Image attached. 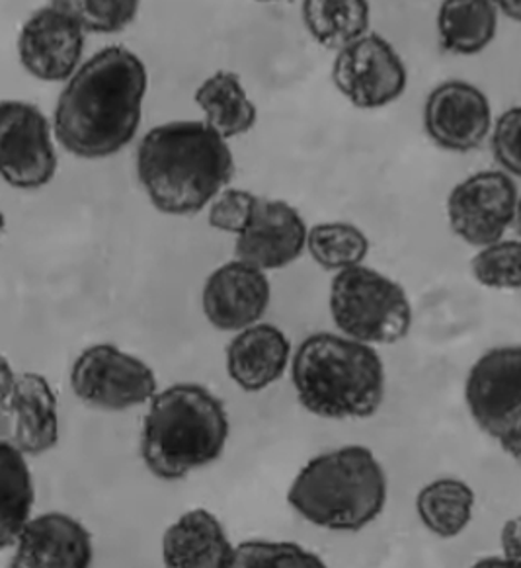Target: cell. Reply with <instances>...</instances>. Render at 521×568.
I'll use <instances>...</instances> for the list:
<instances>
[{"mask_svg": "<svg viewBox=\"0 0 521 568\" xmlns=\"http://www.w3.org/2000/svg\"><path fill=\"white\" fill-rule=\"evenodd\" d=\"M227 438L223 400L204 385L176 383L151 398L141 457L156 479L180 480L217 462Z\"/></svg>", "mask_w": 521, "mask_h": 568, "instance_id": "277c9868", "label": "cell"}, {"mask_svg": "<svg viewBox=\"0 0 521 568\" xmlns=\"http://www.w3.org/2000/svg\"><path fill=\"white\" fill-rule=\"evenodd\" d=\"M71 387L84 405L122 413L155 397L156 377L143 359L115 344H94L76 357Z\"/></svg>", "mask_w": 521, "mask_h": 568, "instance_id": "ba28073f", "label": "cell"}, {"mask_svg": "<svg viewBox=\"0 0 521 568\" xmlns=\"http://www.w3.org/2000/svg\"><path fill=\"white\" fill-rule=\"evenodd\" d=\"M0 549H9L30 521L35 498L25 454L10 442L0 444Z\"/></svg>", "mask_w": 521, "mask_h": 568, "instance_id": "603a6c76", "label": "cell"}, {"mask_svg": "<svg viewBox=\"0 0 521 568\" xmlns=\"http://www.w3.org/2000/svg\"><path fill=\"white\" fill-rule=\"evenodd\" d=\"M235 547L221 521L204 508L186 511L164 531L163 560L171 568H233Z\"/></svg>", "mask_w": 521, "mask_h": 568, "instance_id": "d6986e66", "label": "cell"}, {"mask_svg": "<svg viewBox=\"0 0 521 568\" xmlns=\"http://www.w3.org/2000/svg\"><path fill=\"white\" fill-rule=\"evenodd\" d=\"M330 315L346 336L366 344H397L412 326V305L402 285L361 264L336 274Z\"/></svg>", "mask_w": 521, "mask_h": 568, "instance_id": "8992f818", "label": "cell"}, {"mask_svg": "<svg viewBox=\"0 0 521 568\" xmlns=\"http://www.w3.org/2000/svg\"><path fill=\"white\" fill-rule=\"evenodd\" d=\"M307 248L320 268L326 272H340L359 266L366 261L369 241L366 233L356 225L330 221L310 229Z\"/></svg>", "mask_w": 521, "mask_h": 568, "instance_id": "d4e9b609", "label": "cell"}, {"mask_svg": "<svg viewBox=\"0 0 521 568\" xmlns=\"http://www.w3.org/2000/svg\"><path fill=\"white\" fill-rule=\"evenodd\" d=\"M86 32L53 4L25 20L18 36V59L25 73L40 82H67L82 65Z\"/></svg>", "mask_w": 521, "mask_h": 568, "instance_id": "4fadbf2b", "label": "cell"}, {"mask_svg": "<svg viewBox=\"0 0 521 568\" xmlns=\"http://www.w3.org/2000/svg\"><path fill=\"white\" fill-rule=\"evenodd\" d=\"M490 141L497 163L521 179V106L510 108L498 118Z\"/></svg>", "mask_w": 521, "mask_h": 568, "instance_id": "f546056e", "label": "cell"}, {"mask_svg": "<svg viewBox=\"0 0 521 568\" xmlns=\"http://www.w3.org/2000/svg\"><path fill=\"white\" fill-rule=\"evenodd\" d=\"M287 503L313 526L354 534L384 511L387 475L371 449L338 447L303 467L287 493Z\"/></svg>", "mask_w": 521, "mask_h": 568, "instance_id": "5b68a950", "label": "cell"}, {"mask_svg": "<svg viewBox=\"0 0 521 568\" xmlns=\"http://www.w3.org/2000/svg\"><path fill=\"white\" fill-rule=\"evenodd\" d=\"M333 82L351 106L381 110L397 102L408 84L405 61L391 41L367 32L336 51Z\"/></svg>", "mask_w": 521, "mask_h": 568, "instance_id": "9c48e42d", "label": "cell"}, {"mask_svg": "<svg viewBox=\"0 0 521 568\" xmlns=\"http://www.w3.org/2000/svg\"><path fill=\"white\" fill-rule=\"evenodd\" d=\"M464 398L479 428L521 465V346L487 352L469 372Z\"/></svg>", "mask_w": 521, "mask_h": 568, "instance_id": "52a82bcc", "label": "cell"}, {"mask_svg": "<svg viewBox=\"0 0 521 568\" xmlns=\"http://www.w3.org/2000/svg\"><path fill=\"white\" fill-rule=\"evenodd\" d=\"M0 436L22 454L38 457L58 446V397L41 374H12L2 359Z\"/></svg>", "mask_w": 521, "mask_h": 568, "instance_id": "8fae6325", "label": "cell"}, {"mask_svg": "<svg viewBox=\"0 0 521 568\" xmlns=\"http://www.w3.org/2000/svg\"><path fill=\"white\" fill-rule=\"evenodd\" d=\"M147 90V65L135 51L100 49L82 61L59 94L53 112L59 145L84 161L120 153L137 135Z\"/></svg>", "mask_w": 521, "mask_h": 568, "instance_id": "6da1fadb", "label": "cell"}, {"mask_svg": "<svg viewBox=\"0 0 521 568\" xmlns=\"http://www.w3.org/2000/svg\"><path fill=\"white\" fill-rule=\"evenodd\" d=\"M269 300L272 287L266 272L236 258L207 277L202 305L205 317L217 331L231 333L256 325L268 311Z\"/></svg>", "mask_w": 521, "mask_h": 568, "instance_id": "2e32d148", "label": "cell"}, {"mask_svg": "<svg viewBox=\"0 0 521 568\" xmlns=\"http://www.w3.org/2000/svg\"><path fill=\"white\" fill-rule=\"evenodd\" d=\"M302 18L305 30L325 49L346 48L369 32V0H303Z\"/></svg>", "mask_w": 521, "mask_h": 568, "instance_id": "7402d4cb", "label": "cell"}, {"mask_svg": "<svg viewBox=\"0 0 521 568\" xmlns=\"http://www.w3.org/2000/svg\"><path fill=\"white\" fill-rule=\"evenodd\" d=\"M254 2H279V0H254Z\"/></svg>", "mask_w": 521, "mask_h": 568, "instance_id": "836d02e7", "label": "cell"}, {"mask_svg": "<svg viewBox=\"0 0 521 568\" xmlns=\"http://www.w3.org/2000/svg\"><path fill=\"white\" fill-rule=\"evenodd\" d=\"M492 128L489 98L471 82H441L426 98L423 130L446 151H474L487 141Z\"/></svg>", "mask_w": 521, "mask_h": 568, "instance_id": "5bb4252c", "label": "cell"}, {"mask_svg": "<svg viewBox=\"0 0 521 568\" xmlns=\"http://www.w3.org/2000/svg\"><path fill=\"white\" fill-rule=\"evenodd\" d=\"M53 123L40 108L24 100L0 104L2 179L17 190L48 186L58 172Z\"/></svg>", "mask_w": 521, "mask_h": 568, "instance_id": "30bf717a", "label": "cell"}, {"mask_svg": "<svg viewBox=\"0 0 521 568\" xmlns=\"http://www.w3.org/2000/svg\"><path fill=\"white\" fill-rule=\"evenodd\" d=\"M94 557L92 536L69 514L50 511L25 524L17 541L14 568H86Z\"/></svg>", "mask_w": 521, "mask_h": 568, "instance_id": "e0dca14e", "label": "cell"}, {"mask_svg": "<svg viewBox=\"0 0 521 568\" xmlns=\"http://www.w3.org/2000/svg\"><path fill=\"white\" fill-rule=\"evenodd\" d=\"M194 100L205 122L225 139L241 138L258 122V108L241 77L227 69L205 77L194 92Z\"/></svg>", "mask_w": 521, "mask_h": 568, "instance_id": "ffe728a7", "label": "cell"}, {"mask_svg": "<svg viewBox=\"0 0 521 568\" xmlns=\"http://www.w3.org/2000/svg\"><path fill=\"white\" fill-rule=\"evenodd\" d=\"M307 239L309 229L292 203L258 195L251 223L236 235L235 254L264 272L287 268L302 258Z\"/></svg>", "mask_w": 521, "mask_h": 568, "instance_id": "9a60e30c", "label": "cell"}, {"mask_svg": "<svg viewBox=\"0 0 521 568\" xmlns=\"http://www.w3.org/2000/svg\"><path fill=\"white\" fill-rule=\"evenodd\" d=\"M292 382L303 408L330 420L369 418L385 398L381 356L346 334L307 336L292 359Z\"/></svg>", "mask_w": 521, "mask_h": 568, "instance_id": "3957f363", "label": "cell"}, {"mask_svg": "<svg viewBox=\"0 0 521 568\" xmlns=\"http://www.w3.org/2000/svg\"><path fill=\"white\" fill-rule=\"evenodd\" d=\"M82 26L86 33L110 36L127 30L141 9V0H50Z\"/></svg>", "mask_w": 521, "mask_h": 568, "instance_id": "484cf974", "label": "cell"}, {"mask_svg": "<svg viewBox=\"0 0 521 568\" xmlns=\"http://www.w3.org/2000/svg\"><path fill=\"white\" fill-rule=\"evenodd\" d=\"M472 506V488L457 479L433 480L416 498V510L423 526L443 539L459 536L469 526Z\"/></svg>", "mask_w": 521, "mask_h": 568, "instance_id": "cb8c5ba5", "label": "cell"}, {"mask_svg": "<svg viewBox=\"0 0 521 568\" xmlns=\"http://www.w3.org/2000/svg\"><path fill=\"white\" fill-rule=\"evenodd\" d=\"M436 28L443 51L459 58L479 55L497 38V4L492 0H441Z\"/></svg>", "mask_w": 521, "mask_h": 568, "instance_id": "44dd1931", "label": "cell"}, {"mask_svg": "<svg viewBox=\"0 0 521 568\" xmlns=\"http://www.w3.org/2000/svg\"><path fill=\"white\" fill-rule=\"evenodd\" d=\"M135 169L149 202L166 215L204 212L236 171L227 139L205 120H178L147 131Z\"/></svg>", "mask_w": 521, "mask_h": 568, "instance_id": "7a4b0ae2", "label": "cell"}, {"mask_svg": "<svg viewBox=\"0 0 521 568\" xmlns=\"http://www.w3.org/2000/svg\"><path fill=\"white\" fill-rule=\"evenodd\" d=\"M325 562L289 541H243L235 547L233 568H323Z\"/></svg>", "mask_w": 521, "mask_h": 568, "instance_id": "4316f807", "label": "cell"}, {"mask_svg": "<svg viewBox=\"0 0 521 568\" xmlns=\"http://www.w3.org/2000/svg\"><path fill=\"white\" fill-rule=\"evenodd\" d=\"M497 4L498 12L521 24V0H492Z\"/></svg>", "mask_w": 521, "mask_h": 568, "instance_id": "1f68e13d", "label": "cell"}, {"mask_svg": "<svg viewBox=\"0 0 521 568\" xmlns=\"http://www.w3.org/2000/svg\"><path fill=\"white\" fill-rule=\"evenodd\" d=\"M292 342L268 323L246 326L227 346V374L246 393H260L286 374Z\"/></svg>", "mask_w": 521, "mask_h": 568, "instance_id": "ac0fdd59", "label": "cell"}, {"mask_svg": "<svg viewBox=\"0 0 521 568\" xmlns=\"http://www.w3.org/2000/svg\"><path fill=\"white\" fill-rule=\"evenodd\" d=\"M515 229H518V233L521 236V197L520 202H518V213H515Z\"/></svg>", "mask_w": 521, "mask_h": 568, "instance_id": "d6a6232c", "label": "cell"}, {"mask_svg": "<svg viewBox=\"0 0 521 568\" xmlns=\"http://www.w3.org/2000/svg\"><path fill=\"white\" fill-rule=\"evenodd\" d=\"M518 187L508 172L481 171L459 182L448 197V220L459 239L489 246L515 223Z\"/></svg>", "mask_w": 521, "mask_h": 568, "instance_id": "7c38bea8", "label": "cell"}, {"mask_svg": "<svg viewBox=\"0 0 521 568\" xmlns=\"http://www.w3.org/2000/svg\"><path fill=\"white\" fill-rule=\"evenodd\" d=\"M500 539H502L505 560L513 567H521V516L505 524Z\"/></svg>", "mask_w": 521, "mask_h": 568, "instance_id": "4dcf8cb0", "label": "cell"}, {"mask_svg": "<svg viewBox=\"0 0 521 568\" xmlns=\"http://www.w3.org/2000/svg\"><path fill=\"white\" fill-rule=\"evenodd\" d=\"M258 202V195L251 194L248 190L241 187H225L212 203L207 221L213 229L223 233L241 235L253 217L254 205Z\"/></svg>", "mask_w": 521, "mask_h": 568, "instance_id": "f1b7e54d", "label": "cell"}, {"mask_svg": "<svg viewBox=\"0 0 521 568\" xmlns=\"http://www.w3.org/2000/svg\"><path fill=\"white\" fill-rule=\"evenodd\" d=\"M472 276L492 290H521V241L484 246L471 262Z\"/></svg>", "mask_w": 521, "mask_h": 568, "instance_id": "83f0119b", "label": "cell"}]
</instances>
